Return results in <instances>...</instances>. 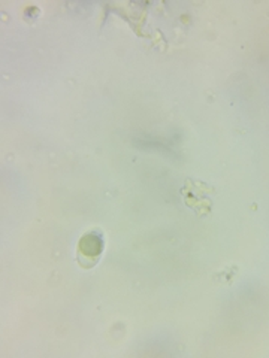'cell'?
<instances>
[{
	"mask_svg": "<svg viewBox=\"0 0 269 358\" xmlns=\"http://www.w3.org/2000/svg\"><path fill=\"white\" fill-rule=\"evenodd\" d=\"M104 251V239L99 231H88L78 243V259L83 266H95Z\"/></svg>",
	"mask_w": 269,
	"mask_h": 358,
	"instance_id": "obj_1",
	"label": "cell"
}]
</instances>
